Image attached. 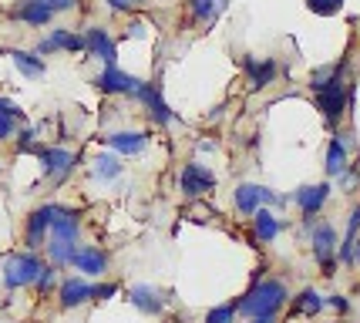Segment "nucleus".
Segmentation results:
<instances>
[{"mask_svg":"<svg viewBox=\"0 0 360 323\" xmlns=\"http://www.w3.org/2000/svg\"><path fill=\"white\" fill-rule=\"evenodd\" d=\"M310 246H314V260L320 266L323 277H333L337 273V229L330 222H316L310 226Z\"/></svg>","mask_w":360,"mask_h":323,"instance_id":"7ed1b4c3","label":"nucleus"},{"mask_svg":"<svg viewBox=\"0 0 360 323\" xmlns=\"http://www.w3.org/2000/svg\"><path fill=\"white\" fill-rule=\"evenodd\" d=\"M128 296H131V303H135L141 313H152V317H155V313H162V307H165V303H162V296H158L152 286H131V293H128Z\"/></svg>","mask_w":360,"mask_h":323,"instance_id":"4be33fe9","label":"nucleus"},{"mask_svg":"<svg viewBox=\"0 0 360 323\" xmlns=\"http://www.w3.org/2000/svg\"><path fill=\"white\" fill-rule=\"evenodd\" d=\"M51 51H68V54H78V51H84V37H81V34L64 31V27H54V31H51V37H44V41L37 44V54H51Z\"/></svg>","mask_w":360,"mask_h":323,"instance_id":"4468645a","label":"nucleus"},{"mask_svg":"<svg viewBox=\"0 0 360 323\" xmlns=\"http://www.w3.org/2000/svg\"><path fill=\"white\" fill-rule=\"evenodd\" d=\"M11 17L31 24V27H44V24L54 20V7H51V0H20L14 11H11Z\"/></svg>","mask_w":360,"mask_h":323,"instance_id":"1a4fd4ad","label":"nucleus"},{"mask_svg":"<svg viewBox=\"0 0 360 323\" xmlns=\"http://www.w3.org/2000/svg\"><path fill=\"white\" fill-rule=\"evenodd\" d=\"M115 293H118V286H115V283H101V286H94L91 300H108V296H115Z\"/></svg>","mask_w":360,"mask_h":323,"instance_id":"2f4dec72","label":"nucleus"},{"mask_svg":"<svg viewBox=\"0 0 360 323\" xmlns=\"http://www.w3.org/2000/svg\"><path fill=\"white\" fill-rule=\"evenodd\" d=\"M212 11H216V0H192V14H195V20H209Z\"/></svg>","mask_w":360,"mask_h":323,"instance_id":"cd10ccee","label":"nucleus"},{"mask_svg":"<svg viewBox=\"0 0 360 323\" xmlns=\"http://www.w3.org/2000/svg\"><path fill=\"white\" fill-rule=\"evenodd\" d=\"M135 94H139V101L148 108V115H152L158 125L172 122V111H169V105H165V98H162V88H158V84H145V81H141V88Z\"/></svg>","mask_w":360,"mask_h":323,"instance_id":"2eb2a0df","label":"nucleus"},{"mask_svg":"<svg viewBox=\"0 0 360 323\" xmlns=\"http://www.w3.org/2000/svg\"><path fill=\"white\" fill-rule=\"evenodd\" d=\"M320 310H323V296H320L316 290H303L297 300H293V313H303V317H316Z\"/></svg>","mask_w":360,"mask_h":323,"instance_id":"b1692460","label":"nucleus"},{"mask_svg":"<svg viewBox=\"0 0 360 323\" xmlns=\"http://www.w3.org/2000/svg\"><path fill=\"white\" fill-rule=\"evenodd\" d=\"M54 213H58V205H41V209H34L31 219H27V229H24V239H27V249H41L47 239V232H51V222H54Z\"/></svg>","mask_w":360,"mask_h":323,"instance_id":"0eeeda50","label":"nucleus"},{"mask_svg":"<svg viewBox=\"0 0 360 323\" xmlns=\"http://www.w3.org/2000/svg\"><path fill=\"white\" fill-rule=\"evenodd\" d=\"M128 34H131V37H139V34H145V24H139V20H135V24H131V31H128Z\"/></svg>","mask_w":360,"mask_h":323,"instance_id":"c9c22d12","label":"nucleus"},{"mask_svg":"<svg viewBox=\"0 0 360 323\" xmlns=\"http://www.w3.org/2000/svg\"><path fill=\"white\" fill-rule=\"evenodd\" d=\"M75 249H78V243H71V239H54V236H51V243H47V256H51L54 266H71Z\"/></svg>","mask_w":360,"mask_h":323,"instance_id":"5701e85b","label":"nucleus"},{"mask_svg":"<svg viewBox=\"0 0 360 323\" xmlns=\"http://www.w3.org/2000/svg\"><path fill=\"white\" fill-rule=\"evenodd\" d=\"M84 51L94 54V58H101L105 64H115V58H118V47H115V41H111V34L105 31V27H88V34H84Z\"/></svg>","mask_w":360,"mask_h":323,"instance_id":"f8f14e48","label":"nucleus"},{"mask_svg":"<svg viewBox=\"0 0 360 323\" xmlns=\"http://www.w3.org/2000/svg\"><path fill=\"white\" fill-rule=\"evenodd\" d=\"M118 175H122V162H118L115 155H98V158H94V179L115 182Z\"/></svg>","mask_w":360,"mask_h":323,"instance_id":"393cba45","label":"nucleus"},{"mask_svg":"<svg viewBox=\"0 0 360 323\" xmlns=\"http://www.w3.org/2000/svg\"><path fill=\"white\" fill-rule=\"evenodd\" d=\"M41 270H44V262L37 260L34 253H14V256H7V262H4V286L7 290L31 286L34 279L41 277Z\"/></svg>","mask_w":360,"mask_h":323,"instance_id":"20e7f679","label":"nucleus"},{"mask_svg":"<svg viewBox=\"0 0 360 323\" xmlns=\"http://www.w3.org/2000/svg\"><path fill=\"white\" fill-rule=\"evenodd\" d=\"M347 169V139L344 132L340 135H333L330 139V148H327V175L330 179H337L340 172Z\"/></svg>","mask_w":360,"mask_h":323,"instance_id":"412c9836","label":"nucleus"},{"mask_svg":"<svg viewBox=\"0 0 360 323\" xmlns=\"http://www.w3.org/2000/svg\"><path fill=\"white\" fill-rule=\"evenodd\" d=\"M51 7H54V14H61V11H75L78 0H51Z\"/></svg>","mask_w":360,"mask_h":323,"instance_id":"f704fd0d","label":"nucleus"},{"mask_svg":"<svg viewBox=\"0 0 360 323\" xmlns=\"http://www.w3.org/2000/svg\"><path fill=\"white\" fill-rule=\"evenodd\" d=\"M307 7H310L314 14H320V17H330V14H337V11H340V0H307Z\"/></svg>","mask_w":360,"mask_h":323,"instance_id":"bb28decb","label":"nucleus"},{"mask_svg":"<svg viewBox=\"0 0 360 323\" xmlns=\"http://www.w3.org/2000/svg\"><path fill=\"white\" fill-rule=\"evenodd\" d=\"M344 71H347V58L344 61L333 64V71L327 77H320V81H310V88L316 94V108H320V115L327 118L330 125H337L344 118L347 111V101H350V91H347V81H344Z\"/></svg>","mask_w":360,"mask_h":323,"instance_id":"f257e3e1","label":"nucleus"},{"mask_svg":"<svg viewBox=\"0 0 360 323\" xmlns=\"http://www.w3.org/2000/svg\"><path fill=\"white\" fill-rule=\"evenodd\" d=\"M37 158L44 165V175H51V179H64L75 169V155L68 148H37Z\"/></svg>","mask_w":360,"mask_h":323,"instance_id":"ddd939ff","label":"nucleus"},{"mask_svg":"<svg viewBox=\"0 0 360 323\" xmlns=\"http://www.w3.org/2000/svg\"><path fill=\"white\" fill-rule=\"evenodd\" d=\"M0 115H7V118H14V122H20V118H24V111H20L14 101H7V98H0Z\"/></svg>","mask_w":360,"mask_h":323,"instance_id":"7c9ffc66","label":"nucleus"},{"mask_svg":"<svg viewBox=\"0 0 360 323\" xmlns=\"http://www.w3.org/2000/svg\"><path fill=\"white\" fill-rule=\"evenodd\" d=\"M263 202H276V196L263 189V185H252V182H239L236 185V209L243 215H252Z\"/></svg>","mask_w":360,"mask_h":323,"instance_id":"9d476101","label":"nucleus"},{"mask_svg":"<svg viewBox=\"0 0 360 323\" xmlns=\"http://www.w3.org/2000/svg\"><path fill=\"white\" fill-rule=\"evenodd\" d=\"M34 286H37V293H47V290H51V286H54V262L41 270V277L34 279Z\"/></svg>","mask_w":360,"mask_h":323,"instance_id":"c85d7f7f","label":"nucleus"},{"mask_svg":"<svg viewBox=\"0 0 360 323\" xmlns=\"http://www.w3.org/2000/svg\"><path fill=\"white\" fill-rule=\"evenodd\" d=\"M94 84H98L101 91H108V94H135L141 88L139 77L122 71L118 64H105V71L94 77Z\"/></svg>","mask_w":360,"mask_h":323,"instance_id":"39448f33","label":"nucleus"},{"mask_svg":"<svg viewBox=\"0 0 360 323\" xmlns=\"http://www.w3.org/2000/svg\"><path fill=\"white\" fill-rule=\"evenodd\" d=\"M108 145L115 155H139L148 145V135L145 132H115L108 135Z\"/></svg>","mask_w":360,"mask_h":323,"instance_id":"a211bd4d","label":"nucleus"},{"mask_svg":"<svg viewBox=\"0 0 360 323\" xmlns=\"http://www.w3.org/2000/svg\"><path fill=\"white\" fill-rule=\"evenodd\" d=\"M323 307H333L337 313H347V310H350V303H347L340 293H330V296H323Z\"/></svg>","mask_w":360,"mask_h":323,"instance_id":"c756f323","label":"nucleus"},{"mask_svg":"<svg viewBox=\"0 0 360 323\" xmlns=\"http://www.w3.org/2000/svg\"><path fill=\"white\" fill-rule=\"evenodd\" d=\"M327 199H330V182L303 185V189H297V196H293V202L300 205V213H303L307 222H314V215L327 205Z\"/></svg>","mask_w":360,"mask_h":323,"instance_id":"6e6552de","label":"nucleus"},{"mask_svg":"<svg viewBox=\"0 0 360 323\" xmlns=\"http://www.w3.org/2000/svg\"><path fill=\"white\" fill-rule=\"evenodd\" d=\"M71 266L81 270L84 277H101V273L108 270V253L98 246H78L75 256H71Z\"/></svg>","mask_w":360,"mask_h":323,"instance_id":"9b49d317","label":"nucleus"},{"mask_svg":"<svg viewBox=\"0 0 360 323\" xmlns=\"http://www.w3.org/2000/svg\"><path fill=\"white\" fill-rule=\"evenodd\" d=\"M252 229H256V239H259V243H273V239L280 236L283 222L269 213V209H263V205H259V209L252 213Z\"/></svg>","mask_w":360,"mask_h":323,"instance_id":"aec40b11","label":"nucleus"},{"mask_svg":"<svg viewBox=\"0 0 360 323\" xmlns=\"http://www.w3.org/2000/svg\"><path fill=\"white\" fill-rule=\"evenodd\" d=\"M340 4H344V0H340Z\"/></svg>","mask_w":360,"mask_h":323,"instance_id":"4c0bfd02","label":"nucleus"},{"mask_svg":"<svg viewBox=\"0 0 360 323\" xmlns=\"http://www.w3.org/2000/svg\"><path fill=\"white\" fill-rule=\"evenodd\" d=\"M246 75H250L252 88L256 91H263V88H269L273 81H276V61L273 58H246Z\"/></svg>","mask_w":360,"mask_h":323,"instance_id":"dca6fc26","label":"nucleus"},{"mask_svg":"<svg viewBox=\"0 0 360 323\" xmlns=\"http://www.w3.org/2000/svg\"><path fill=\"white\" fill-rule=\"evenodd\" d=\"M236 303H229V307H216L209 310V317H205V323H233L236 320Z\"/></svg>","mask_w":360,"mask_h":323,"instance_id":"a878e982","label":"nucleus"},{"mask_svg":"<svg viewBox=\"0 0 360 323\" xmlns=\"http://www.w3.org/2000/svg\"><path fill=\"white\" fill-rule=\"evenodd\" d=\"M354 262H360V239L354 243Z\"/></svg>","mask_w":360,"mask_h":323,"instance_id":"e433bc0d","label":"nucleus"},{"mask_svg":"<svg viewBox=\"0 0 360 323\" xmlns=\"http://www.w3.org/2000/svg\"><path fill=\"white\" fill-rule=\"evenodd\" d=\"M91 293H94V286L84 283V279H64L58 296H61V307L71 310V307H81L84 300H91Z\"/></svg>","mask_w":360,"mask_h":323,"instance_id":"6ab92c4d","label":"nucleus"},{"mask_svg":"<svg viewBox=\"0 0 360 323\" xmlns=\"http://www.w3.org/2000/svg\"><path fill=\"white\" fill-rule=\"evenodd\" d=\"M4 54H11V61L17 64V71H20V75L24 77H44V58H41V54H37V51H20V47H11V51H4Z\"/></svg>","mask_w":360,"mask_h":323,"instance_id":"f3484780","label":"nucleus"},{"mask_svg":"<svg viewBox=\"0 0 360 323\" xmlns=\"http://www.w3.org/2000/svg\"><path fill=\"white\" fill-rule=\"evenodd\" d=\"M286 286H283L280 279H256L250 286V293L243 296V300H236V307L243 317H276L283 307H286Z\"/></svg>","mask_w":360,"mask_h":323,"instance_id":"f03ea898","label":"nucleus"},{"mask_svg":"<svg viewBox=\"0 0 360 323\" xmlns=\"http://www.w3.org/2000/svg\"><path fill=\"white\" fill-rule=\"evenodd\" d=\"M139 4H145V0H108L111 11H131V7H139Z\"/></svg>","mask_w":360,"mask_h":323,"instance_id":"72a5a7b5","label":"nucleus"},{"mask_svg":"<svg viewBox=\"0 0 360 323\" xmlns=\"http://www.w3.org/2000/svg\"><path fill=\"white\" fill-rule=\"evenodd\" d=\"M14 135V118H7V115H0V141L11 139Z\"/></svg>","mask_w":360,"mask_h":323,"instance_id":"473e14b6","label":"nucleus"},{"mask_svg":"<svg viewBox=\"0 0 360 323\" xmlns=\"http://www.w3.org/2000/svg\"><path fill=\"white\" fill-rule=\"evenodd\" d=\"M179 185H182V192H186L188 199H199V196H209V192L216 189V175L205 169V165L192 162V165H186V169H182Z\"/></svg>","mask_w":360,"mask_h":323,"instance_id":"423d86ee","label":"nucleus"}]
</instances>
